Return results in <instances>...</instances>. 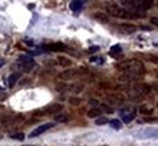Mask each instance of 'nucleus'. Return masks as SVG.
Returning <instances> with one entry per match:
<instances>
[{
	"label": "nucleus",
	"mask_w": 158,
	"mask_h": 146,
	"mask_svg": "<svg viewBox=\"0 0 158 146\" xmlns=\"http://www.w3.org/2000/svg\"><path fill=\"white\" fill-rule=\"evenodd\" d=\"M116 67L123 71L127 76L129 77H140L145 73V66L143 63L139 60H125V61H122L116 65Z\"/></svg>",
	"instance_id": "1"
},
{
	"label": "nucleus",
	"mask_w": 158,
	"mask_h": 146,
	"mask_svg": "<svg viewBox=\"0 0 158 146\" xmlns=\"http://www.w3.org/2000/svg\"><path fill=\"white\" fill-rule=\"evenodd\" d=\"M105 6V11L107 12V15L112 16V17H117V19H131L135 17V14L129 12L128 10H125L124 7H120L118 4L113 2V1H106L103 4Z\"/></svg>",
	"instance_id": "2"
},
{
	"label": "nucleus",
	"mask_w": 158,
	"mask_h": 146,
	"mask_svg": "<svg viewBox=\"0 0 158 146\" xmlns=\"http://www.w3.org/2000/svg\"><path fill=\"white\" fill-rule=\"evenodd\" d=\"M120 4L125 9H130L134 11H147L150 10L155 1L153 0H120Z\"/></svg>",
	"instance_id": "3"
},
{
	"label": "nucleus",
	"mask_w": 158,
	"mask_h": 146,
	"mask_svg": "<svg viewBox=\"0 0 158 146\" xmlns=\"http://www.w3.org/2000/svg\"><path fill=\"white\" fill-rule=\"evenodd\" d=\"M16 65L20 67L22 71H24V72H29V71H32V68L35 66V62H34V60H33L32 57L23 55V56H20V57H19V60H17Z\"/></svg>",
	"instance_id": "4"
},
{
	"label": "nucleus",
	"mask_w": 158,
	"mask_h": 146,
	"mask_svg": "<svg viewBox=\"0 0 158 146\" xmlns=\"http://www.w3.org/2000/svg\"><path fill=\"white\" fill-rule=\"evenodd\" d=\"M62 110V107H61V105H51V106H46V107H44L43 110H38L37 112H35V115H39V116H43V115H55V113H57Z\"/></svg>",
	"instance_id": "5"
},
{
	"label": "nucleus",
	"mask_w": 158,
	"mask_h": 146,
	"mask_svg": "<svg viewBox=\"0 0 158 146\" xmlns=\"http://www.w3.org/2000/svg\"><path fill=\"white\" fill-rule=\"evenodd\" d=\"M79 77V72L77 69H66L64 72L60 73L59 78L62 81H72Z\"/></svg>",
	"instance_id": "6"
},
{
	"label": "nucleus",
	"mask_w": 158,
	"mask_h": 146,
	"mask_svg": "<svg viewBox=\"0 0 158 146\" xmlns=\"http://www.w3.org/2000/svg\"><path fill=\"white\" fill-rule=\"evenodd\" d=\"M52 127H54V123H45V124L39 125V127H37V128L29 134V138H37V136L41 135L43 133H45L46 130H49V129L52 128Z\"/></svg>",
	"instance_id": "7"
},
{
	"label": "nucleus",
	"mask_w": 158,
	"mask_h": 146,
	"mask_svg": "<svg viewBox=\"0 0 158 146\" xmlns=\"http://www.w3.org/2000/svg\"><path fill=\"white\" fill-rule=\"evenodd\" d=\"M120 117H122L124 123H130L135 118V110L134 108L123 110V111H120Z\"/></svg>",
	"instance_id": "8"
},
{
	"label": "nucleus",
	"mask_w": 158,
	"mask_h": 146,
	"mask_svg": "<svg viewBox=\"0 0 158 146\" xmlns=\"http://www.w3.org/2000/svg\"><path fill=\"white\" fill-rule=\"evenodd\" d=\"M49 51H54V52H59V51H64L66 50V45L62 43H52L45 46Z\"/></svg>",
	"instance_id": "9"
},
{
	"label": "nucleus",
	"mask_w": 158,
	"mask_h": 146,
	"mask_svg": "<svg viewBox=\"0 0 158 146\" xmlns=\"http://www.w3.org/2000/svg\"><path fill=\"white\" fill-rule=\"evenodd\" d=\"M119 28H122V31L125 33H134L136 31V27L134 24H130V23H123L119 26Z\"/></svg>",
	"instance_id": "10"
},
{
	"label": "nucleus",
	"mask_w": 158,
	"mask_h": 146,
	"mask_svg": "<svg viewBox=\"0 0 158 146\" xmlns=\"http://www.w3.org/2000/svg\"><path fill=\"white\" fill-rule=\"evenodd\" d=\"M69 7H71V10H72L73 12H78V11L81 10V7H83V1H81V0H73V1L71 2Z\"/></svg>",
	"instance_id": "11"
},
{
	"label": "nucleus",
	"mask_w": 158,
	"mask_h": 146,
	"mask_svg": "<svg viewBox=\"0 0 158 146\" xmlns=\"http://www.w3.org/2000/svg\"><path fill=\"white\" fill-rule=\"evenodd\" d=\"M19 78H20V73H12V74H10L9 78H7V86L9 88H12L16 84V82L19 81Z\"/></svg>",
	"instance_id": "12"
},
{
	"label": "nucleus",
	"mask_w": 158,
	"mask_h": 146,
	"mask_svg": "<svg viewBox=\"0 0 158 146\" xmlns=\"http://www.w3.org/2000/svg\"><path fill=\"white\" fill-rule=\"evenodd\" d=\"M102 115V111L101 108H98V107H93L91 110L88 111V117L89 118H98Z\"/></svg>",
	"instance_id": "13"
},
{
	"label": "nucleus",
	"mask_w": 158,
	"mask_h": 146,
	"mask_svg": "<svg viewBox=\"0 0 158 146\" xmlns=\"http://www.w3.org/2000/svg\"><path fill=\"white\" fill-rule=\"evenodd\" d=\"M94 17H95V20H98L101 23H108V21H110L108 16L106 14H103V12H96V14H94Z\"/></svg>",
	"instance_id": "14"
},
{
	"label": "nucleus",
	"mask_w": 158,
	"mask_h": 146,
	"mask_svg": "<svg viewBox=\"0 0 158 146\" xmlns=\"http://www.w3.org/2000/svg\"><path fill=\"white\" fill-rule=\"evenodd\" d=\"M122 52V48H120V45L117 44V45H113L112 48H111V50H110V55L111 56H114V55H118Z\"/></svg>",
	"instance_id": "15"
},
{
	"label": "nucleus",
	"mask_w": 158,
	"mask_h": 146,
	"mask_svg": "<svg viewBox=\"0 0 158 146\" xmlns=\"http://www.w3.org/2000/svg\"><path fill=\"white\" fill-rule=\"evenodd\" d=\"M57 60H59V63L62 67H68V66L72 65V61L69 59H66V57H59Z\"/></svg>",
	"instance_id": "16"
},
{
	"label": "nucleus",
	"mask_w": 158,
	"mask_h": 146,
	"mask_svg": "<svg viewBox=\"0 0 158 146\" xmlns=\"http://www.w3.org/2000/svg\"><path fill=\"white\" fill-rule=\"evenodd\" d=\"M108 122H110V121H108V118H107V117H101V116L98 117V118H96V121H95V123H96L98 125L107 124Z\"/></svg>",
	"instance_id": "17"
},
{
	"label": "nucleus",
	"mask_w": 158,
	"mask_h": 146,
	"mask_svg": "<svg viewBox=\"0 0 158 146\" xmlns=\"http://www.w3.org/2000/svg\"><path fill=\"white\" fill-rule=\"evenodd\" d=\"M110 124H111V127L113 129H116V130H119L122 128V123H120V121H118V119H112L110 122Z\"/></svg>",
	"instance_id": "18"
},
{
	"label": "nucleus",
	"mask_w": 158,
	"mask_h": 146,
	"mask_svg": "<svg viewBox=\"0 0 158 146\" xmlns=\"http://www.w3.org/2000/svg\"><path fill=\"white\" fill-rule=\"evenodd\" d=\"M11 139L19 140V141H23V140H24V134H23V133H15V134H11Z\"/></svg>",
	"instance_id": "19"
},
{
	"label": "nucleus",
	"mask_w": 158,
	"mask_h": 146,
	"mask_svg": "<svg viewBox=\"0 0 158 146\" xmlns=\"http://www.w3.org/2000/svg\"><path fill=\"white\" fill-rule=\"evenodd\" d=\"M69 104L71 105H74V106H78V105H80V102H81V100L79 99V98H74V96H72V98H69Z\"/></svg>",
	"instance_id": "20"
},
{
	"label": "nucleus",
	"mask_w": 158,
	"mask_h": 146,
	"mask_svg": "<svg viewBox=\"0 0 158 146\" xmlns=\"http://www.w3.org/2000/svg\"><path fill=\"white\" fill-rule=\"evenodd\" d=\"M55 121H56V122H67V121H68V117H67L66 115L56 116V117H55Z\"/></svg>",
	"instance_id": "21"
},
{
	"label": "nucleus",
	"mask_w": 158,
	"mask_h": 146,
	"mask_svg": "<svg viewBox=\"0 0 158 146\" xmlns=\"http://www.w3.org/2000/svg\"><path fill=\"white\" fill-rule=\"evenodd\" d=\"M152 108H146V106H143V107H141L140 108V112L141 113H143V115H148V113H152Z\"/></svg>",
	"instance_id": "22"
},
{
	"label": "nucleus",
	"mask_w": 158,
	"mask_h": 146,
	"mask_svg": "<svg viewBox=\"0 0 158 146\" xmlns=\"http://www.w3.org/2000/svg\"><path fill=\"white\" fill-rule=\"evenodd\" d=\"M101 107H103L102 110H105L107 113H112V112H113V110H112V108H108V106H107V105H102ZM102 110H101V111H102Z\"/></svg>",
	"instance_id": "23"
},
{
	"label": "nucleus",
	"mask_w": 158,
	"mask_h": 146,
	"mask_svg": "<svg viewBox=\"0 0 158 146\" xmlns=\"http://www.w3.org/2000/svg\"><path fill=\"white\" fill-rule=\"evenodd\" d=\"M99 49H100L99 46H91V48L89 49V51H90V52H93V51H98Z\"/></svg>",
	"instance_id": "24"
},
{
	"label": "nucleus",
	"mask_w": 158,
	"mask_h": 146,
	"mask_svg": "<svg viewBox=\"0 0 158 146\" xmlns=\"http://www.w3.org/2000/svg\"><path fill=\"white\" fill-rule=\"evenodd\" d=\"M151 22H152V23H153V24H156V26H157V24H158L157 17H153V19H151Z\"/></svg>",
	"instance_id": "25"
},
{
	"label": "nucleus",
	"mask_w": 158,
	"mask_h": 146,
	"mask_svg": "<svg viewBox=\"0 0 158 146\" xmlns=\"http://www.w3.org/2000/svg\"><path fill=\"white\" fill-rule=\"evenodd\" d=\"M98 104H99V102H98L96 100H93V99L90 100V105H94V106H96V105H98Z\"/></svg>",
	"instance_id": "26"
},
{
	"label": "nucleus",
	"mask_w": 158,
	"mask_h": 146,
	"mask_svg": "<svg viewBox=\"0 0 158 146\" xmlns=\"http://www.w3.org/2000/svg\"><path fill=\"white\" fill-rule=\"evenodd\" d=\"M2 65H4V61H2V60H0V68L2 67Z\"/></svg>",
	"instance_id": "27"
},
{
	"label": "nucleus",
	"mask_w": 158,
	"mask_h": 146,
	"mask_svg": "<svg viewBox=\"0 0 158 146\" xmlns=\"http://www.w3.org/2000/svg\"><path fill=\"white\" fill-rule=\"evenodd\" d=\"M1 91H4V88H2V86H0V93H1Z\"/></svg>",
	"instance_id": "28"
},
{
	"label": "nucleus",
	"mask_w": 158,
	"mask_h": 146,
	"mask_svg": "<svg viewBox=\"0 0 158 146\" xmlns=\"http://www.w3.org/2000/svg\"><path fill=\"white\" fill-rule=\"evenodd\" d=\"M0 108H1V105H0Z\"/></svg>",
	"instance_id": "29"
}]
</instances>
